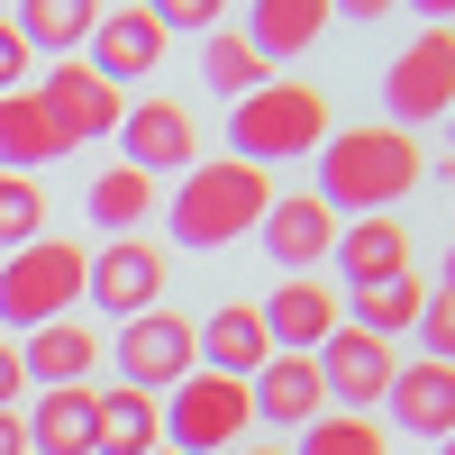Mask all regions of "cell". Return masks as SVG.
I'll list each match as a JSON object with an SVG mask.
<instances>
[{
    "label": "cell",
    "mask_w": 455,
    "mask_h": 455,
    "mask_svg": "<svg viewBox=\"0 0 455 455\" xmlns=\"http://www.w3.org/2000/svg\"><path fill=\"white\" fill-rule=\"evenodd\" d=\"M428 182V156H419V137H401V128H328L319 146V201L337 219H392V201H410Z\"/></svg>",
    "instance_id": "6da1fadb"
},
{
    "label": "cell",
    "mask_w": 455,
    "mask_h": 455,
    "mask_svg": "<svg viewBox=\"0 0 455 455\" xmlns=\"http://www.w3.org/2000/svg\"><path fill=\"white\" fill-rule=\"evenodd\" d=\"M19 373H28V392L92 383V373H100V319H55V328L19 337Z\"/></svg>",
    "instance_id": "5bb4252c"
},
{
    "label": "cell",
    "mask_w": 455,
    "mask_h": 455,
    "mask_svg": "<svg viewBox=\"0 0 455 455\" xmlns=\"http://www.w3.org/2000/svg\"><path fill=\"white\" fill-rule=\"evenodd\" d=\"M246 383H228V373H192V383L164 392V446L173 455H237L246 446Z\"/></svg>",
    "instance_id": "8992f818"
},
{
    "label": "cell",
    "mask_w": 455,
    "mask_h": 455,
    "mask_svg": "<svg viewBox=\"0 0 455 455\" xmlns=\"http://www.w3.org/2000/svg\"><path fill=\"white\" fill-rule=\"evenodd\" d=\"M28 92L46 100V119H55L73 146H92V137H119V119H128V92H119V83H100V73H92L83 55H73V64H46Z\"/></svg>",
    "instance_id": "9c48e42d"
},
{
    "label": "cell",
    "mask_w": 455,
    "mask_h": 455,
    "mask_svg": "<svg viewBox=\"0 0 455 455\" xmlns=\"http://www.w3.org/2000/svg\"><path fill=\"white\" fill-rule=\"evenodd\" d=\"M237 455H291V446H237Z\"/></svg>",
    "instance_id": "d590c367"
},
{
    "label": "cell",
    "mask_w": 455,
    "mask_h": 455,
    "mask_svg": "<svg viewBox=\"0 0 455 455\" xmlns=\"http://www.w3.org/2000/svg\"><path fill=\"white\" fill-rule=\"evenodd\" d=\"M83 283H92V246H73V237H36L19 255H0V328H10V347L55 319H83Z\"/></svg>",
    "instance_id": "277c9868"
},
{
    "label": "cell",
    "mask_w": 455,
    "mask_h": 455,
    "mask_svg": "<svg viewBox=\"0 0 455 455\" xmlns=\"http://www.w3.org/2000/svg\"><path fill=\"white\" fill-rule=\"evenodd\" d=\"M291 455H392L383 419H355V410H328V419H310L291 437Z\"/></svg>",
    "instance_id": "83f0119b"
},
{
    "label": "cell",
    "mask_w": 455,
    "mask_h": 455,
    "mask_svg": "<svg viewBox=\"0 0 455 455\" xmlns=\"http://www.w3.org/2000/svg\"><path fill=\"white\" fill-rule=\"evenodd\" d=\"M310 364H319V392L337 410H355V419L383 410V392H392V347H373V337H355V328H337Z\"/></svg>",
    "instance_id": "9a60e30c"
},
{
    "label": "cell",
    "mask_w": 455,
    "mask_h": 455,
    "mask_svg": "<svg viewBox=\"0 0 455 455\" xmlns=\"http://www.w3.org/2000/svg\"><path fill=\"white\" fill-rule=\"evenodd\" d=\"M19 428H28V455H92V428H100V383L36 392Z\"/></svg>",
    "instance_id": "d6986e66"
},
{
    "label": "cell",
    "mask_w": 455,
    "mask_h": 455,
    "mask_svg": "<svg viewBox=\"0 0 455 455\" xmlns=\"http://www.w3.org/2000/svg\"><path fill=\"white\" fill-rule=\"evenodd\" d=\"M264 210H274V173H255V164H237V156H201L192 173L173 182L164 228H173L182 255H219V246H237Z\"/></svg>",
    "instance_id": "7a4b0ae2"
},
{
    "label": "cell",
    "mask_w": 455,
    "mask_h": 455,
    "mask_svg": "<svg viewBox=\"0 0 455 455\" xmlns=\"http://www.w3.org/2000/svg\"><path fill=\"white\" fill-rule=\"evenodd\" d=\"M36 237H46V192L28 173H0V255H19Z\"/></svg>",
    "instance_id": "f1b7e54d"
},
{
    "label": "cell",
    "mask_w": 455,
    "mask_h": 455,
    "mask_svg": "<svg viewBox=\"0 0 455 455\" xmlns=\"http://www.w3.org/2000/svg\"><path fill=\"white\" fill-rule=\"evenodd\" d=\"M410 347H419L428 364H455V300H446V291H428V310H419V328H410Z\"/></svg>",
    "instance_id": "4dcf8cb0"
},
{
    "label": "cell",
    "mask_w": 455,
    "mask_h": 455,
    "mask_svg": "<svg viewBox=\"0 0 455 455\" xmlns=\"http://www.w3.org/2000/svg\"><path fill=\"white\" fill-rule=\"evenodd\" d=\"M164 283H173V255L156 237H109L92 255V283H83V310H100L109 328H128L146 310H164Z\"/></svg>",
    "instance_id": "52a82bcc"
},
{
    "label": "cell",
    "mask_w": 455,
    "mask_h": 455,
    "mask_svg": "<svg viewBox=\"0 0 455 455\" xmlns=\"http://www.w3.org/2000/svg\"><path fill=\"white\" fill-rule=\"evenodd\" d=\"M446 164H455V119H446Z\"/></svg>",
    "instance_id": "8d00e7d4"
},
{
    "label": "cell",
    "mask_w": 455,
    "mask_h": 455,
    "mask_svg": "<svg viewBox=\"0 0 455 455\" xmlns=\"http://www.w3.org/2000/svg\"><path fill=\"white\" fill-rule=\"evenodd\" d=\"M156 28H164V46H173V36H219L228 10H219V0H156Z\"/></svg>",
    "instance_id": "f546056e"
},
{
    "label": "cell",
    "mask_w": 455,
    "mask_h": 455,
    "mask_svg": "<svg viewBox=\"0 0 455 455\" xmlns=\"http://www.w3.org/2000/svg\"><path fill=\"white\" fill-rule=\"evenodd\" d=\"M237 36L264 55V64H291V55H310L319 36H328V0H255V10L237 19Z\"/></svg>",
    "instance_id": "ffe728a7"
},
{
    "label": "cell",
    "mask_w": 455,
    "mask_h": 455,
    "mask_svg": "<svg viewBox=\"0 0 455 455\" xmlns=\"http://www.w3.org/2000/svg\"><path fill=\"white\" fill-rule=\"evenodd\" d=\"M156 455H173V446H156Z\"/></svg>",
    "instance_id": "f35d334b"
},
{
    "label": "cell",
    "mask_w": 455,
    "mask_h": 455,
    "mask_svg": "<svg viewBox=\"0 0 455 455\" xmlns=\"http://www.w3.org/2000/svg\"><path fill=\"white\" fill-rule=\"evenodd\" d=\"M119 146H128L119 164H137L146 182H164V173L182 182V173L201 164V128H192V109H182V100H156V92H146V100H128Z\"/></svg>",
    "instance_id": "8fae6325"
},
{
    "label": "cell",
    "mask_w": 455,
    "mask_h": 455,
    "mask_svg": "<svg viewBox=\"0 0 455 455\" xmlns=\"http://www.w3.org/2000/svg\"><path fill=\"white\" fill-rule=\"evenodd\" d=\"M83 64L100 73V83H119V92L137 100V83L164 64V28H156V10H100V19H92Z\"/></svg>",
    "instance_id": "4fadbf2b"
},
{
    "label": "cell",
    "mask_w": 455,
    "mask_h": 455,
    "mask_svg": "<svg viewBox=\"0 0 455 455\" xmlns=\"http://www.w3.org/2000/svg\"><path fill=\"white\" fill-rule=\"evenodd\" d=\"M109 364H119V383H128V392L164 401L173 383H192V373H201L192 319H182V310H146V319H128L119 337H109Z\"/></svg>",
    "instance_id": "ba28073f"
},
{
    "label": "cell",
    "mask_w": 455,
    "mask_h": 455,
    "mask_svg": "<svg viewBox=\"0 0 455 455\" xmlns=\"http://www.w3.org/2000/svg\"><path fill=\"white\" fill-rule=\"evenodd\" d=\"M337 228H347V219H337L319 192H274V210L255 219V246L283 264V283H300V274H319V264H328Z\"/></svg>",
    "instance_id": "7c38bea8"
},
{
    "label": "cell",
    "mask_w": 455,
    "mask_h": 455,
    "mask_svg": "<svg viewBox=\"0 0 455 455\" xmlns=\"http://www.w3.org/2000/svg\"><path fill=\"white\" fill-rule=\"evenodd\" d=\"M255 319H264V337H274V355H319L328 337L347 328V291L319 283V274H300V283H274V291H264Z\"/></svg>",
    "instance_id": "30bf717a"
},
{
    "label": "cell",
    "mask_w": 455,
    "mask_h": 455,
    "mask_svg": "<svg viewBox=\"0 0 455 455\" xmlns=\"http://www.w3.org/2000/svg\"><path fill=\"white\" fill-rule=\"evenodd\" d=\"M73 156V137L46 119V100H36V92H10V100H0V173H46V164H64Z\"/></svg>",
    "instance_id": "7402d4cb"
},
{
    "label": "cell",
    "mask_w": 455,
    "mask_h": 455,
    "mask_svg": "<svg viewBox=\"0 0 455 455\" xmlns=\"http://www.w3.org/2000/svg\"><path fill=\"white\" fill-rule=\"evenodd\" d=\"M19 392H28V373H19V347L0 337V410H19Z\"/></svg>",
    "instance_id": "d6a6232c"
},
{
    "label": "cell",
    "mask_w": 455,
    "mask_h": 455,
    "mask_svg": "<svg viewBox=\"0 0 455 455\" xmlns=\"http://www.w3.org/2000/svg\"><path fill=\"white\" fill-rule=\"evenodd\" d=\"M0 455H28V428H19V410H0Z\"/></svg>",
    "instance_id": "836d02e7"
},
{
    "label": "cell",
    "mask_w": 455,
    "mask_h": 455,
    "mask_svg": "<svg viewBox=\"0 0 455 455\" xmlns=\"http://www.w3.org/2000/svg\"><path fill=\"white\" fill-rule=\"evenodd\" d=\"M10 92H28V46H19L10 10H0V100H10Z\"/></svg>",
    "instance_id": "1f68e13d"
},
{
    "label": "cell",
    "mask_w": 455,
    "mask_h": 455,
    "mask_svg": "<svg viewBox=\"0 0 455 455\" xmlns=\"http://www.w3.org/2000/svg\"><path fill=\"white\" fill-rule=\"evenodd\" d=\"M419 310H428V274H392L373 291H347V328L373 337V347H401V337L419 328Z\"/></svg>",
    "instance_id": "cb8c5ba5"
},
{
    "label": "cell",
    "mask_w": 455,
    "mask_h": 455,
    "mask_svg": "<svg viewBox=\"0 0 455 455\" xmlns=\"http://www.w3.org/2000/svg\"><path fill=\"white\" fill-rule=\"evenodd\" d=\"M192 347H201V373H228V383H255V373L274 364V337H264V319L246 310V300L192 319Z\"/></svg>",
    "instance_id": "e0dca14e"
},
{
    "label": "cell",
    "mask_w": 455,
    "mask_h": 455,
    "mask_svg": "<svg viewBox=\"0 0 455 455\" xmlns=\"http://www.w3.org/2000/svg\"><path fill=\"white\" fill-rule=\"evenodd\" d=\"M392 419L410 428V437H428V446H446L455 437V364H428V355H410V364H392Z\"/></svg>",
    "instance_id": "ac0fdd59"
},
{
    "label": "cell",
    "mask_w": 455,
    "mask_h": 455,
    "mask_svg": "<svg viewBox=\"0 0 455 455\" xmlns=\"http://www.w3.org/2000/svg\"><path fill=\"white\" fill-rule=\"evenodd\" d=\"M455 119V19H419V36L383 64V128L419 137Z\"/></svg>",
    "instance_id": "5b68a950"
},
{
    "label": "cell",
    "mask_w": 455,
    "mask_h": 455,
    "mask_svg": "<svg viewBox=\"0 0 455 455\" xmlns=\"http://www.w3.org/2000/svg\"><path fill=\"white\" fill-rule=\"evenodd\" d=\"M164 446V401H146L128 383L100 392V428H92V455H156Z\"/></svg>",
    "instance_id": "d4e9b609"
},
{
    "label": "cell",
    "mask_w": 455,
    "mask_h": 455,
    "mask_svg": "<svg viewBox=\"0 0 455 455\" xmlns=\"http://www.w3.org/2000/svg\"><path fill=\"white\" fill-rule=\"evenodd\" d=\"M83 210H92V228H100V246H109V237H146V219L164 210V182H146L137 164H100L92 192H83Z\"/></svg>",
    "instance_id": "603a6c76"
},
{
    "label": "cell",
    "mask_w": 455,
    "mask_h": 455,
    "mask_svg": "<svg viewBox=\"0 0 455 455\" xmlns=\"http://www.w3.org/2000/svg\"><path fill=\"white\" fill-rule=\"evenodd\" d=\"M337 128V109L319 83H300V73H274L264 92H246L237 109H228V156L255 164V173H274V164H300V156H319Z\"/></svg>",
    "instance_id": "3957f363"
},
{
    "label": "cell",
    "mask_w": 455,
    "mask_h": 455,
    "mask_svg": "<svg viewBox=\"0 0 455 455\" xmlns=\"http://www.w3.org/2000/svg\"><path fill=\"white\" fill-rule=\"evenodd\" d=\"M319 401H328V392H319V364H310V355H274V364L246 383V410H255L264 428H291V437L319 419Z\"/></svg>",
    "instance_id": "44dd1931"
},
{
    "label": "cell",
    "mask_w": 455,
    "mask_h": 455,
    "mask_svg": "<svg viewBox=\"0 0 455 455\" xmlns=\"http://www.w3.org/2000/svg\"><path fill=\"white\" fill-rule=\"evenodd\" d=\"M328 264H337V291H373V283L410 274V228H401V210L392 219H347L337 246H328Z\"/></svg>",
    "instance_id": "2e32d148"
},
{
    "label": "cell",
    "mask_w": 455,
    "mask_h": 455,
    "mask_svg": "<svg viewBox=\"0 0 455 455\" xmlns=\"http://www.w3.org/2000/svg\"><path fill=\"white\" fill-rule=\"evenodd\" d=\"M428 291H446V300H455V246H446V264H437V283H428Z\"/></svg>",
    "instance_id": "e575fe53"
},
{
    "label": "cell",
    "mask_w": 455,
    "mask_h": 455,
    "mask_svg": "<svg viewBox=\"0 0 455 455\" xmlns=\"http://www.w3.org/2000/svg\"><path fill=\"white\" fill-rule=\"evenodd\" d=\"M201 83H210L228 109H237L246 92H264V83H274V64H264V55L246 46V36H237V28H219L210 46H201Z\"/></svg>",
    "instance_id": "4316f807"
},
{
    "label": "cell",
    "mask_w": 455,
    "mask_h": 455,
    "mask_svg": "<svg viewBox=\"0 0 455 455\" xmlns=\"http://www.w3.org/2000/svg\"><path fill=\"white\" fill-rule=\"evenodd\" d=\"M437 455H455V437H446V446H437Z\"/></svg>",
    "instance_id": "74e56055"
},
{
    "label": "cell",
    "mask_w": 455,
    "mask_h": 455,
    "mask_svg": "<svg viewBox=\"0 0 455 455\" xmlns=\"http://www.w3.org/2000/svg\"><path fill=\"white\" fill-rule=\"evenodd\" d=\"M92 0H28V10H10V28H19V46H36V55H55V64H73L92 46Z\"/></svg>",
    "instance_id": "484cf974"
}]
</instances>
